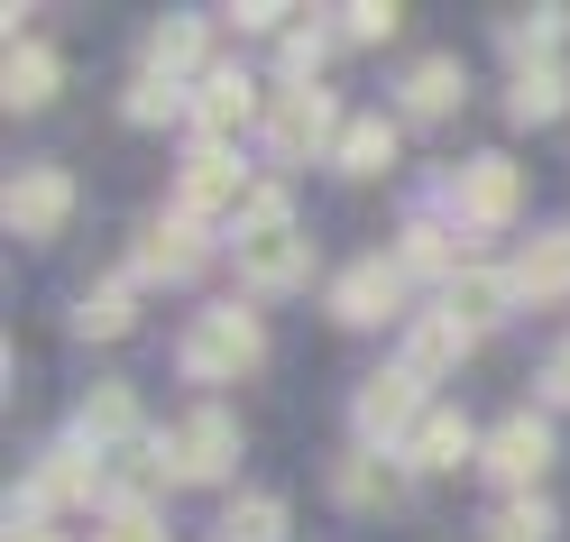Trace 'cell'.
<instances>
[{
    "mask_svg": "<svg viewBox=\"0 0 570 542\" xmlns=\"http://www.w3.org/2000/svg\"><path fill=\"white\" fill-rule=\"evenodd\" d=\"M239 276L258 285V295H285V285H304V276H313V239L295 230L285 194H258V211L239 221Z\"/></svg>",
    "mask_w": 570,
    "mask_h": 542,
    "instance_id": "6da1fadb",
    "label": "cell"
},
{
    "mask_svg": "<svg viewBox=\"0 0 570 542\" xmlns=\"http://www.w3.org/2000/svg\"><path fill=\"white\" fill-rule=\"evenodd\" d=\"M258 313H239V304H212L194 313V332H185V377H239V368H258Z\"/></svg>",
    "mask_w": 570,
    "mask_h": 542,
    "instance_id": "7a4b0ae2",
    "label": "cell"
},
{
    "mask_svg": "<svg viewBox=\"0 0 570 542\" xmlns=\"http://www.w3.org/2000/svg\"><path fill=\"white\" fill-rule=\"evenodd\" d=\"M350 414H360V442H386V451H396V442L423 432V377H414V368H386V377L360 386V405H350Z\"/></svg>",
    "mask_w": 570,
    "mask_h": 542,
    "instance_id": "3957f363",
    "label": "cell"
},
{
    "mask_svg": "<svg viewBox=\"0 0 570 542\" xmlns=\"http://www.w3.org/2000/svg\"><path fill=\"white\" fill-rule=\"evenodd\" d=\"M166 460H175V479H194V487H212V479H230V460H239V423L230 414H185L175 423V442H166Z\"/></svg>",
    "mask_w": 570,
    "mask_h": 542,
    "instance_id": "277c9868",
    "label": "cell"
},
{
    "mask_svg": "<svg viewBox=\"0 0 570 542\" xmlns=\"http://www.w3.org/2000/svg\"><path fill=\"white\" fill-rule=\"evenodd\" d=\"M267 138H276V157L295 166V157H323V148L341 157V138H350V129L332 120V92H285V101H276V129H267Z\"/></svg>",
    "mask_w": 570,
    "mask_h": 542,
    "instance_id": "5b68a950",
    "label": "cell"
},
{
    "mask_svg": "<svg viewBox=\"0 0 570 542\" xmlns=\"http://www.w3.org/2000/svg\"><path fill=\"white\" fill-rule=\"evenodd\" d=\"M515 203H524V185H515V166L507 157H470V166H460L451 175V211H460V221H515Z\"/></svg>",
    "mask_w": 570,
    "mask_h": 542,
    "instance_id": "8992f818",
    "label": "cell"
},
{
    "mask_svg": "<svg viewBox=\"0 0 570 542\" xmlns=\"http://www.w3.org/2000/svg\"><path fill=\"white\" fill-rule=\"evenodd\" d=\"M258 194H267V185H248L222 148H203V157L185 166V221H203V211H239V221H248V211H258Z\"/></svg>",
    "mask_w": 570,
    "mask_h": 542,
    "instance_id": "52a82bcc",
    "label": "cell"
},
{
    "mask_svg": "<svg viewBox=\"0 0 570 542\" xmlns=\"http://www.w3.org/2000/svg\"><path fill=\"white\" fill-rule=\"evenodd\" d=\"M488 469H497L507 487H533V479L552 469V432L533 423V414H507V423L488 432Z\"/></svg>",
    "mask_w": 570,
    "mask_h": 542,
    "instance_id": "ba28073f",
    "label": "cell"
},
{
    "mask_svg": "<svg viewBox=\"0 0 570 542\" xmlns=\"http://www.w3.org/2000/svg\"><path fill=\"white\" fill-rule=\"evenodd\" d=\"M65 211H75V185H65L56 166H28L19 185H10V230H19V239H47V230H65Z\"/></svg>",
    "mask_w": 570,
    "mask_h": 542,
    "instance_id": "9c48e42d",
    "label": "cell"
},
{
    "mask_svg": "<svg viewBox=\"0 0 570 542\" xmlns=\"http://www.w3.org/2000/svg\"><path fill=\"white\" fill-rule=\"evenodd\" d=\"M396 304H405V267H386V258L350 267V276L332 285V313H341V322H360V332H368V322H386Z\"/></svg>",
    "mask_w": 570,
    "mask_h": 542,
    "instance_id": "30bf717a",
    "label": "cell"
},
{
    "mask_svg": "<svg viewBox=\"0 0 570 542\" xmlns=\"http://www.w3.org/2000/svg\"><path fill=\"white\" fill-rule=\"evenodd\" d=\"M515 295H524V285H515V276H497V267H470V276H460V285H451V295H442V313H451V322H460V332H470V341H479V332H488V322H507V313H515Z\"/></svg>",
    "mask_w": 570,
    "mask_h": 542,
    "instance_id": "8fae6325",
    "label": "cell"
},
{
    "mask_svg": "<svg viewBox=\"0 0 570 542\" xmlns=\"http://www.w3.org/2000/svg\"><path fill=\"white\" fill-rule=\"evenodd\" d=\"M248 120H258V83H248V75H212V83L194 92V129H203V148L239 138Z\"/></svg>",
    "mask_w": 570,
    "mask_h": 542,
    "instance_id": "7c38bea8",
    "label": "cell"
},
{
    "mask_svg": "<svg viewBox=\"0 0 570 542\" xmlns=\"http://www.w3.org/2000/svg\"><path fill=\"white\" fill-rule=\"evenodd\" d=\"M101 479H111V460H101L92 442H65V451H47V469H38V496H47V505H83V496H101Z\"/></svg>",
    "mask_w": 570,
    "mask_h": 542,
    "instance_id": "4fadbf2b",
    "label": "cell"
},
{
    "mask_svg": "<svg viewBox=\"0 0 570 542\" xmlns=\"http://www.w3.org/2000/svg\"><path fill=\"white\" fill-rule=\"evenodd\" d=\"M203 267V230L185 221V211H175V221H148V230H138V276H194Z\"/></svg>",
    "mask_w": 570,
    "mask_h": 542,
    "instance_id": "5bb4252c",
    "label": "cell"
},
{
    "mask_svg": "<svg viewBox=\"0 0 570 542\" xmlns=\"http://www.w3.org/2000/svg\"><path fill=\"white\" fill-rule=\"evenodd\" d=\"M56 83H65V65L47 47H10V75H0V101H10V111H47Z\"/></svg>",
    "mask_w": 570,
    "mask_h": 542,
    "instance_id": "9a60e30c",
    "label": "cell"
},
{
    "mask_svg": "<svg viewBox=\"0 0 570 542\" xmlns=\"http://www.w3.org/2000/svg\"><path fill=\"white\" fill-rule=\"evenodd\" d=\"M460 349H470V332H460L451 313H423L414 332H405V368L414 377H442V368H460Z\"/></svg>",
    "mask_w": 570,
    "mask_h": 542,
    "instance_id": "2e32d148",
    "label": "cell"
},
{
    "mask_svg": "<svg viewBox=\"0 0 570 542\" xmlns=\"http://www.w3.org/2000/svg\"><path fill=\"white\" fill-rule=\"evenodd\" d=\"M460 92H470V83H460V65L451 56H423L414 75H405V111L414 120H442V111H460Z\"/></svg>",
    "mask_w": 570,
    "mask_h": 542,
    "instance_id": "e0dca14e",
    "label": "cell"
},
{
    "mask_svg": "<svg viewBox=\"0 0 570 542\" xmlns=\"http://www.w3.org/2000/svg\"><path fill=\"white\" fill-rule=\"evenodd\" d=\"M83 442H92V451L138 442V405H129V386H92V395H83Z\"/></svg>",
    "mask_w": 570,
    "mask_h": 542,
    "instance_id": "ac0fdd59",
    "label": "cell"
},
{
    "mask_svg": "<svg viewBox=\"0 0 570 542\" xmlns=\"http://www.w3.org/2000/svg\"><path fill=\"white\" fill-rule=\"evenodd\" d=\"M470 451H479V442H470V423H460V414H423V432L405 442V460H414V469H460Z\"/></svg>",
    "mask_w": 570,
    "mask_h": 542,
    "instance_id": "d6986e66",
    "label": "cell"
},
{
    "mask_svg": "<svg viewBox=\"0 0 570 542\" xmlns=\"http://www.w3.org/2000/svg\"><path fill=\"white\" fill-rule=\"evenodd\" d=\"M561 101H570V75H561V65H524L515 92H507V111H515V120H561Z\"/></svg>",
    "mask_w": 570,
    "mask_h": 542,
    "instance_id": "ffe728a7",
    "label": "cell"
},
{
    "mask_svg": "<svg viewBox=\"0 0 570 542\" xmlns=\"http://www.w3.org/2000/svg\"><path fill=\"white\" fill-rule=\"evenodd\" d=\"M515 285H524V295H570V230L533 239L524 258H515Z\"/></svg>",
    "mask_w": 570,
    "mask_h": 542,
    "instance_id": "44dd1931",
    "label": "cell"
},
{
    "mask_svg": "<svg viewBox=\"0 0 570 542\" xmlns=\"http://www.w3.org/2000/svg\"><path fill=\"white\" fill-rule=\"evenodd\" d=\"M332 487H341V505H396V496H405V479H396V469H386L377 451L341 460V479H332Z\"/></svg>",
    "mask_w": 570,
    "mask_h": 542,
    "instance_id": "7402d4cb",
    "label": "cell"
},
{
    "mask_svg": "<svg viewBox=\"0 0 570 542\" xmlns=\"http://www.w3.org/2000/svg\"><path fill=\"white\" fill-rule=\"evenodd\" d=\"M396 166V129L386 120H350V138H341V175H386Z\"/></svg>",
    "mask_w": 570,
    "mask_h": 542,
    "instance_id": "603a6c76",
    "label": "cell"
},
{
    "mask_svg": "<svg viewBox=\"0 0 570 542\" xmlns=\"http://www.w3.org/2000/svg\"><path fill=\"white\" fill-rule=\"evenodd\" d=\"M129 322H138L129 285H101V295H83V304H75V332H83V341H120Z\"/></svg>",
    "mask_w": 570,
    "mask_h": 542,
    "instance_id": "cb8c5ba5",
    "label": "cell"
},
{
    "mask_svg": "<svg viewBox=\"0 0 570 542\" xmlns=\"http://www.w3.org/2000/svg\"><path fill=\"white\" fill-rule=\"evenodd\" d=\"M405 267H423V276H451V285L470 276V267H460V239H451L442 221H414V230H405Z\"/></svg>",
    "mask_w": 570,
    "mask_h": 542,
    "instance_id": "d4e9b609",
    "label": "cell"
},
{
    "mask_svg": "<svg viewBox=\"0 0 570 542\" xmlns=\"http://www.w3.org/2000/svg\"><path fill=\"white\" fill-rule=\"evenodd\" d=\"M488 542H552V505L543 496H507L488 515Z\"/></svg>",
    "mask_w": 570,
    "mask_h": 542,
    "instance_id": "484cf974",
    "label": "cell"
},
{
    "mask_svg": "<svg viewBox=\"0 0 570 542\" xmlns=\"http://www.w3.org/2000/svg\"><path fill=\"white\" fill-rule=\"evenodd\" d=\"M166 469H175V460H166V442H120V451H111V487H120V496H138V487H157Z\"/></svg>",
    "mask_w": 570,
    "mask_h": 542,
    "instance_id": "4316f807",
    "label": "cell"
},
{
    "mask_svg": "<svg viewBox=\"0 0 570 542\" xmlns=\"http://www.w3.org/2000/svg\"><path fill=\"white\" fill-rule=\"evenodd\" d=\"M194 56H203V28H194V19H166L157 38H148V75H166V83H175Z\"/></svg>",
    "mask_w": 570,
    "mask_h": 542,
    "instance_id": "83f0119b",
    "label": "cell"
},
{
    "mask_svg": "<svg viewBox=\"0 0 570 542\" xmlns=\"http://www.w3.org/2000/svg\"><path fill=\"white\" fill-rule=\"evenodd\" d=\"M276 533H285V505L276 496H239L222 515V542H276Z\"/></svg>",
    "mask_w": 570,
    "mask_h": 542,
    "instance_id": "f1b7e54d",
    "label": "cell"
},
{
    "mask_svg": "<svg viewBox=\"0 0 570 542\" xmlns=\"http://www.w3.org/2000/svg\"><path fill=\"white\" fill-rule=\"evenodd\" d=\"M120 111H129L138 129H157V120H175V111H185V92H175L166 75H138V83H129V101H120Z\"/></svg>",
    "mask_w": 570,
    "mask_h": 542,
    "instance_id": "f546056e",
    "label": "cell"
},
{
    "mask_svg": "<svg viewBox=\"0 0 570 542\" xmlns=\"http://www.w3.org/2000/svg\"><path fill=\"white\" fill-rule=\"evenodd\" d=\"M396 19H405L396 0H350V10H341V38H350V47H377V38H396Z\"/></svg>",
    "mask_w": 570,
    "mask_h": 542,
    "instance_id": "4dcf8cb0",
    "label": "cell"
},
{
    "mask_svg": "<svg viewBox=\"0 0 570 542\" xmlns=\"http://www.w3.org/2000/svg\"><path fill=\"white\" fill-rule=\"evenodd\" d=\"M552 38H561V10H524V19H507V47L533 56V65H552Z\"/></svg>",
    "mask_w": 570,
    "mask_h": 542,
    "instance_id": "1f68e13d",
    "label": "cell"
},
{
    "mask_svg": "<svg viewBox=\"0 0 570 542\" xmlns=\"http://www.w3.org/2000/svg\"><path fill=\"white\" fill-rule=\"evenodd\" d=\"M101 542H166V524L148 515V505H111V524H101Z\"/></svg>",
    "mask_w": 570,
    "mask_h": 542,
    "instance_id": "d6a6232c",
    "label": "cell"
},
{
    "mask_svg": "<svg viewBox=\"0 0 570 542\" xmlns=\"http://www.w3.org/2000/svg\"><path fill=\"white\" fill-rule=\"evenodd\" d=\"M285 19H295V10H276V0H248V10H239V28H258V38H267V28H285Z\"/></svg>",
    "mask_w": 570,
    "mask_h": 542,
    "instance_id": "836d02e7",
    "label": "cell"
},
{
    "mask_svg": "<svg viewBox=\"0 0 570 542\" xmlns=\"http://www.w3.org/2000/svg\"><path fill=\"white\" fill-rule=\"evenodd\" d=\"M543 395H552V405H570V349H552V368H543Z\"/></svg>",
    "mask_w": 570,
    "mask_h": 542,
    "instance_id": "e575fe53",
    "label": "cell"
},
{
    "mask_svg": "<svg viewBox=\"0 0 570 542\" xmlns=\"http://www.w3.org/2000/svg\"><path fill=\"white\" fill-rule=\"evenodd\" d=\"M28 542H56V533H28Z\"/></svg>",
    "mask_w": 570,
    "mask_h": 542,
    "instance_id": "d590c367",
    "label": "cell"
}]
</instances>
